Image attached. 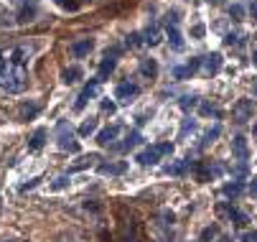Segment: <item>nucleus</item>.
<instances>
[{
    "instance_id": "f257e3e1",
    "label": "nucleus",
    "mask_w": 257,
    "mask_h": 242,
    "mask_svg": "<svg viewBox=\"0 0 257 242\" xmlns=\"http://www.w3.org/2000/svg\"><path fill=\"white\" fill-rule=\"evenodd\" d=\"M33 49L31 46H16L13 51L3 54V69H0V87L11 94H18L28 84V72H26V59Z\"/></svg>"
},
{
    "instance_id": "f03ea898",
    "label": "nucleus",
    "mask_w": 257,
    "mask_h": 242,
    "mask_svg": "<svg viewBox=\"0 0 257 242\" xmlns=\"http://www.w3.org/2000/svg\"><path fill=\"white\" fill-rule=\"evenodd\" d=\"M56 146L64 151V153H77L79 151V141L74 138V130H71V125L66 120H61L56 125Z\"/></svg>"
},
{
    "instance_id": "7ed1b4c3",
    "label": "nucleus",
    "mask_w": 257,
    "mask_h": 242,
    "mask_svg": "<svg viewBox=\"0 0 257 242\" xmlns=\"http://www.w3.org/2000/svg\"><path fill=\"white\" fill-rule=\"evenodd\" d=\"M173 153V143H156L151 148H145L143 153H138V163L140 166H156L163 156H171Z\"/></svg>"
},
{
    "instance_id": "20e7f679",
    "label": "nucleus",
    "mask_w": 257,
    "mask_h": 242,
    "mask_svg": "<svg viewBox=\"0 0 257 242\" xmlns=\"http://www.w3.org/2000/svg\"><path fill=\"white\" fill-rule=\"evenodd\" d=\"M99 87H102V79H99V77H97V79H89V82L84 84V89L79 92V97H77V102H74V110H77V112H82L87 102H89L92 97H97Z\"/></svg>"
},
{
    "instance_id": "39448f33",
    "label": "nucleus",
    "mask_w": 257,
    "mask_h": 242,
    "mask_svg": "<svg viewBox=\"0 0 257 242\" xmlns=\"http://www.w3.org/2000/svg\"><path fill=\"white\" fill-rule=\"evenodd\" d=\"M219 69H222V56H219V54H206V56H201V72H204L206 77H214Z\"/></svg>"
},
{
    "instance_id": "423d86ee",
    "label": "nucleus",
    "mask_w": 257,
    "mask_h": 242,
    "mask_svg": "<svg viewBox=\"0 0 257 242\" xmlns=\"http://www.w3.org/2000/svg\"><path fill=\"white\" fill-rule=\"evenodd\" d=\"M138 92H140V87H138L135 82H120V84L115 87V97H117L120 102H130L133 97H138Z\"/></svg>"
},
{
    "instance_id": "0eeeda50",
    "label": "nucleus",
    "mask_w": 257,
    "mask_h": 242,
    "mask_svg": "<svg viewBox=\"0 0 257 242\" xmlns=\"http://www.w3.org/2000/svg\"><path fill=\"white\" fill-rule=\"evenodd\" d=\"M199 69H201V59H191L189 64L173 69V79H186V77H191L194 72H199Z\"/></svg>"
},
{
    "instance_id": "6e6552de",
    "label": "nucleus",
    "mask_w": 257,
    "mask_h": 242,
    "mask_svg": "<svg viewBox=\"0 0 257 242\" xmlns=\"http://www.w3.org/2000/svg\"><path fill=\"white\" fill-rule=\"evenodd\" d=\"M127 171L125 161H109V163H99V174L102 176H120Z\"/></svg>"
},
{
    "instance_id": "1a4fd4ad",
    "label": "nucleus",
    "mask_w": 257,
    "mask_h": 242,
    "mask_svg": "<svg viewBox=\"0 0 257 242\" xmlns=\"http://www.w3.org/2000/svg\"><path fill=\"white\" fill-rule=\"evenodd\" d=\"M234 120L237 123H247L252 120V99H239L234 105Z\"/></svg>"
},
{
    "instance_id": "9d476101",
    "label": "nucleus",
    "mask_w": 257,
    "mask_h": 242,
    "mask_svg": "<svg viewBox=\"0 0 257 242\" xmlns=\"http://www.w3.org/2000/svg\"><path fill=\"white\" fill-rule=\"evenodd\" d=\"M117 133H120V128H117V125H109V128L99 130V133H97V143H99V146H115Z\"/></svg>"
},
{
    "instance_id": "9b49d317",
    "label": "nucleus",
    "mask_w": 257,
    "mask_h": 242,
    "mask_svg": "<svg viewBox=\"0 0 257 242\" xmlns=\"http://www.w3.org/2000/svg\"><path fill=\"white\" fill-rule=\"evenodd\" d=\"M92 49H94V41H92V39H82V41H74V44H71V46H69V51H71V54H74L77 59H82V56H87V54H89Z\"/></svg>"
},
{
    "instance_id": "f8f14e48",
    "label": "nucleus",
    "mask_w": 257,
    "mask_h": 242,
    "mask_svg": "<svg viewBox=\"0 0 257 242\" xmlns=\"http://www.w3.org/2000/svg\"><path fill=\"white\" fill-rule=\"evenodd\" d=\"M232 153L244 163L247 158H249V148H247V141H244V135H237L234 141H232Z\"/></svg>"
},
{
    "instance_id": "ddd939ff",
    "label": "nucleus",
    "mask_w": 257,
    "mask_h": 242,
    "mask_svg": "<svg viewBox=\"0 0 257 242\" xmlns=\"http://www.w3.org/2000/svg\"><path fill=\"white\" fill-rule=\"evenodd\" d=\"M143 39H145V44H148V46H158V44H161V28H158L156 23H151L148 28H145Z\"/></svg>"
},
{
    "instance_id": "4468645a",
    "label": "nucleus",
    "mask_w": 257,
    "mask_h": 242,
    "mask_svg": "<svg viewBox=\"0 0 257 242\" xmlns=\"http://www.w3.org/2000/svg\"><path fill=\"white\" fill-rule=\"evenodd\" d=\"M140 141H143V138H140V133H138V130H135V133H130V135H127V138H125V141H122V143H115V146H112V148H115V151H120V153H122V151H130V148H135V146H138V143H140Z\"/></svg>"
},
{
    "instance_id": "2eb2a0df",
    "label": "nucleus",
    "mask_w": 257,
    "mask_h": 242,
    "mask_svg": "<svg viewBox=\"0 0 257 242\" xmlns=\"http://www.w3.org/2000/svg\"><path fill=\"white\" fill-rule=\"evenodd\" d=\"M163 171H166L168 176H183V174L189 171V161H173V163H168Z\"/></svg>"
},
{
    "instance_id": "dca6fc26",
    "label": "nucleus",
    "mask_w": 257,
    "mask_h": 242,
    "mask_svg": "<svg viewBox=\"0 0 257 242\" xmlns=\"http://www.w3.org/2000/svg\"><path fill=\"white\" fill-rule=\"evenodd\" d=\"M44 143H46V130L44 128H39L33 135H31V143H28V148L31 151H41L44 148Z\"/></svg>"
},
{
    "instance_id": "f3484780",
    "label": "nucleus",
    "mask_w": 257,
    "mask_h": 242,
    "mask_svg": "<svg viewBox=\"0 0 257 242\" xmlns=\"http://www.w3.org/2000/svg\"><path fill=\"white\" fill-rule=\"evenodd\" d=\"M140 74H143V77H151V79H153V77L158 74V64H156L153 59H143V64H140Z\"/></svg>"
},
{
    "instance_id": "a211bd4d",
    "label": "nucleus",
    "mask_w": 257,
    "mask_h": 242,
    "mask_svg": "<svg viewBox=\"0 0 257 242\" xmlns=\"http://www.w3.org/2000/svg\"><path fill=\"white\" fill-rule=\"evenodd\" d=\"M79 77H82V69H79V66H69V69H64L61 82H64V84H74Z\"/></svg>"
},
{
    "instance_id": "6ab92c4d",
    "label": "nucleus",
    "mask_w": 257,
    "mask_h": 242,
    "mask_svg": "<svg viewBox=\"0 0 257 242\" xmlns=\"http://www.w3.org/2000/svg\"><path fill=\"white\" fill-rule=\"evenodd\" d=\"M112 72H115V56L107 54V56L102 59V64H99V79H104L107 74H112Z\"/></svg>"
},
{
    "instance_id": "aec40b11",
    "label": "nucleus",
    "mask_w": 257,
    "mask_h": 242,
    "mask_svg": "<svg viewBox=\"0 0 257 242\" xmlns=\"http://www.w3.org/2000/svg\"><path fill=\"white\" fill-rule=\"evenodd\" d=\"M168 41H171V46H173L176 51H181V49H183V39H181V31H178L176 26H168Z\"/></svg>"
},
{
    "instance_id": "412c9836",
    "label": "nucleus",
    "mask_w": 257,
    "mask_h": 242,
    "mask_svg": "<svg viewBox=\"0 0 257 242\" xmlns=\"http://www.w3.org/2000/svg\"><path fill=\"white\" fill-rule=\"evenodd\" d=\"M222 191H224V196H232V199H234V196H239V194L244 191V186H242L239 181H232V184H224Z\"/></svg>"
},
{
    "instance_id": "4be33fe9",
    "label": "nucleus",
    "mask_w": 257,
    "mask_h": 242,
    "mask_svg": "<svg viewBox=\"0 0 257 242\" xmlns=\"http://www.w3.org/2000/svg\"><path fill=\"white\" fill-rule=\"evenodd\" d=\"M94 130H97V117H89V120H84V123H82L79 135H84V138H87V135H92Z\"/></svg>"
},
{
    "instance_id": "5701e85b",
    "label": "nucleus",
    "mask_w": 257,
    "mask_h": 242,
    "mask_svg": "<svg viewBox=\"0 0 257 242\" xmlns=\"http://www.w3.org/2000/svg\"><path fill=\"white\" fill-rule=\"evenodd\" d=\"M199 105V97H191V94H186V97H181V110H194Z\"/></svg>"
},
{
    "instance_id": "b1692460",
    "label": "nucleus",
    "mask_w": 257,
    "mask_h": 242,
    "mask_svg": "<svg viewBox=\"0 0 257 242\" xmlns=\"http://www.w3.org/2000/svg\"><path fill=\"white\" fill-rule=\"evenodd\" d=\"M92 161H97V156H82L74 166H71L69 171H82V168H87V166H92Z\"/></svg>"
},
{
    "instance_id": "393cba45",
    "label": "nucleus",
    "mask_w": 257,
    "mask_h": 242,
    "mask_svg": "<svg viewBox=\"0 0 257 242\" xmlns=\"http://www.w3.org/2000/svg\"><path fill=\"white\" fill-rule=\"evenodd\" d=\"M36 112H39V105H23V107L18 110V115H21V120H28V117H33Z\"/></svg>"
},
{
    "instance_id": "a878e982",
    "label": "nucleus",
    "mask_w": 257,
    "mask_h": 242,
    "mask_svg": "<svg viewBox=\"0 0 257 242\" xmlns=\"http://www.w3.org/2000/svg\"><path fill=\"white\" fill-rule=\"evenodd\" d=\"M143 44H145V39H143V33H130V36H127V46L138 49V46H143Z\"/></svg>"
},
{
    "instance_id": "bb28decb",
    "label": "nucleus",
    "mask_w": 257,
    "mask_h": 242,
    "mask_svg": "<svg viewBox=\"0 0 257 242\" xmlns=\"http://www.w3.org/2000/svg\"><path fill=\"white\" fill-rule=\"evenodd\" d=\"M242 39H244V33H227L224 44H227V46H232V44H242Z\"/></svg>"
},
{
    "instance_id": "cd10ccee",
    "label": "nucleus",
    "mask_w": 257,
    "mask_h": 242,
    "mask_svg": "<svg viewBox=\"0 0 257 242\" xmlns=\"http://www.w3.org/2000/svg\"><path fill=\"white\" fill-rule=\"evenodd\" d=\"M229 16H232V18H234V21H242V18H244V8H242V6H237V3H234V6H232V8H229Z\"/></svg>"
},
{
    "instance_id": "c85d7f7f",
    "label": "nucleus",
    "mask_w": 257,
    "mask_h": 242,
    "mask_svg": "<svg viewBox=\"0 0 257 242\" xmlns=\"http://www.w3.org/2000/svg\"><path fill=\"white\" fill-rule=\"evenodd\" d=\"M64 186H69V176L64 174V176H59V179H54V184H51V189L54 191H59V189H64Z\"/></svg>"
},
{
    "instance_id": "c756f323",
    "label": "nucleus",
    "mask_w": 257,
    "mask_h": 242,
    "mask_svg": "<svg viewBox=\"0 0 257 242\" xmlns=\"http://www.w3.org/2000/svg\"><path fill=\"white\" fill-rule=\"evenodd\" d=\"M194 128H196V123H194L191 117H189V120H183V125H181V138H183V135H186L189 130H194Z\"/></svg>"
},
{
    "instance_id": "7c9ffc66",
    "label": "nucleus",
    "mask_w": 257,
    "mask_h": 242,
    "mask_svg": "<svg viewBox=\"0 0 257 242\" xmlns=\"http://www.w3.org/2000/svg\"><path fill=\"white\" fill-rule=\"evenodd\" d=\"M117 110V105H115V102H109V99H102V112H109V115H112Z\"/></svg>"
},
{
    "instance_id": "2f4dec72",
    "label": "nucleus",
    "mask_w": 257,
    "mask_h": 242,
    "mask_svg": "<svg viewBox=\"0 0 257 242\" xmlns=\"http://www.w3.org/2000/svg\"><path fill=\"white\" fill-rule=\"evenodd\" d=\"M216 234V227H206L204 232H201V242H206V239H211Z\"/></svg>"
},
{
    "instance_id": "473e14b6",
    "label": "nucleus",
    "mask_w": 257,
    "mask_h": 242,
    "mask_svg": "<svg viewBox=\"0 0 257 242\" xmlns=\"http://www.w3.org/2000/svg\"><path fill=\"white\" fill-rule=\"evenodd\" d=\"M242 242H257V229L254 232H244L242 234Z\"/></svg>"
},
{
    "instance_id": "72a5a7b5",
    "label": "nucleus",
    "mask_w": 257,
    "mask_h": 242,
    "mask_svg": "<svg viewBox=\"0 0 257 242\" xmlns=\"http://www.w3.org/2000/svg\"><path fill=\"white\" fill-rule=\"evenodd\" d=\"M201 115H216V110L211 105H201Z\"/></svg>"
},
{
    "instance_id": "f704fd0d",
    "label": "nucleus",
    "mask_w": 257,
    "mask_h": 242,
    "mask_svg": "<svg viewBox=\"0 0 257 242\" xmlns=\"http://www.w3.org/2000/svg\"><path fill=\"white\" fill-rule=\"evenodd\" d=\"M204 31H206L204 26H194V36H196V39H201V36H204Z\"/></svg>"
},
{
    "instance_id": "c9c22d12",
    "label": "nucleus",
    "mask_w": 257,
    "mask_h": 242,
    "mask_svg": "<svg viewBox=\"0 0 257 242\" xmlns=\"http://www.w3.org/2000/svg\"><path fill=\"white\" fill-rule=\"evenodd\" d=\"M249 13H252V18L257 21V0H252V3H249Z\"/></svg>"
},
{
    "instance_id": "e433bc0d",
    "label": "nucleus",
    "mask_w": 257,
    "mask_h": 242,
    "mask_svg": "<svg viewBox=\"0 0 257 242\" xmlns=\"http://www.w3.org/2000/svg\"><path fill=\"white\" fill-rule=\"evenodd\" d=\"M249 194H252V196H257V176H254V179H252V184H249Z\"/></svg>"
},
{
    "instance_id": "4c0bfd02",
    "label": "nucleus",
    "mask_w": 257,
    "mask_h": 242,
    "mask_svg": "<svg viewBox=\"0 0 257 242\" xmlns=\"http://www.w3.org/2000/svg\"><path fill=\"white\" fill-rule=\"evenodd\" d=\"M8 3H13V6H21V3H26V0H8Z\"/></svg>"
},
{
    "instance_id": "58836bf2",
    "label": "nucleus",
    "mask_w": 257,
    "mask_h": 242,
    "mask_svg": "<svg viewBox=\"0 0 257 242\" xmlns=\"http://www.w3.org/2000/svg\"><path fill=\"white\" fill-rule=\"evenodd\" d=\"M252 61H254V64H257V49H254V54H252Z\"/></svg>"
},
{
    "instance_id": "ea45409f",
    "label": "nucleus",
    "mask_w": 257,
    "mask_h": 242,
    "mask_svg": "<svg viewBox=\"0 0 257 242\" xmlns=\"http://www.w3.org/2000/svg\"><path fill=\"white\" fill-rule=\"evenodd\" d=\"M219 242H229V237H219Z\"/></svg>"
},
{
    "instance_id": "a19ab883",
    "label": "nucleus",
    "mask_w": 257,
    "mask_h": 242,
    "mask_svg": "<svg viewBox=\"0 0 257 242\" xmlns=\"http://www.w3.org/2000/svg\"><path fill=\"white\" fill-rule=\"evenodd\" d=\"M254 97H257V82H254Z\"/></svg>"
},
{
    "instance_id": "79ce46f5",
    "label": "nucleus",
    "mask_w": 257,
    "mask_h": 242,
    "mask_svg": "<svg viewBox=\"0 0 257 242\" xmlns=\"http://www.w3.org/2000/svg\"><path fill=\"white\" fill-rule=\"evenodd\" d=\"M254 135H257V125H254Z\"/></svg>"
}]
</instances>
